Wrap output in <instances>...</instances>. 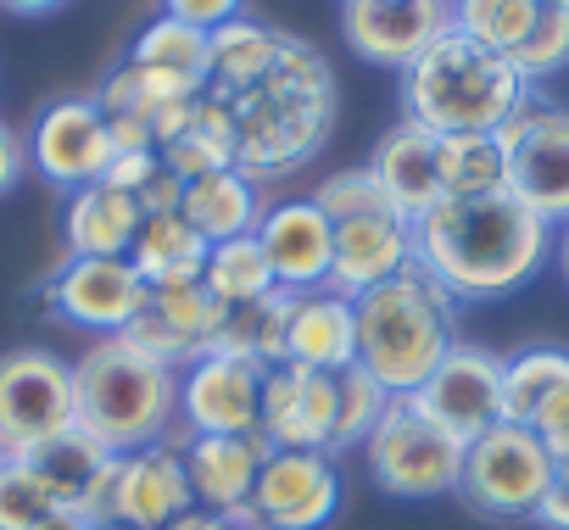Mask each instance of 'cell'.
<instances>
[{
	"label": "cell",
	"instance_id": "1",
	"mask_svg": "<svg viewBox=\"0 0 569 530\" xmlns=\"http://www.w3.org/2000/svg\"><path fill=\"white\" fill-rule=\"evenodd\" d=\"M552 251V223L519 207L508 190L497 196H441L425 218H413V257L452 297H508L519 291Z\"/></svg>",
	"mask_w": 569,
	"mask_h": 530
},
{
	"label": "cell",
	"instance_id": "2",
	"mask_svg": "<svg viewBox=\"0 0 569 530\" xmlns=\"http://www.w3.org/2000/svg\"><path fill=\"white\" fill-rule=\"evenodd\" d=\"M234 112V168L257 184L273 173H291L308 162L330 123H336V73L319 46L284 34V51L273 73L240 96H229Z\"/></svg>",
	"mask_w": 569,
	"mask_h": 530
},
{
	"label": "cell",
	"instance_id": "3",
	"mask_svg": "<svg viewBox=\"0 0 569 530\" xmlns=\"http://www.w3.org/2000/svg\"><path fill=\"white\" fill-rule=\"evenodd\" d=\"M352 308H358V369L386 397H413L458 347V297L419 262L397 280L352 297Z\"/></svg>",
	"mask_w": 569,
	"mask_h": 530
},
{
	"label": "cell",
	"instance_id": "4",
	"mask_svg": "<svg viewBox=\"0 0 569 530\" xmlns=\"http://www.w3.org/2000/svg\"><path fill=\"white\" fill-rule=\"evenodd\" d=\"M73 408L90 441L129 458L179 430V369L157 363L123 336H101L73 363Z\"/></svg>",
	"mask_w": 569,
	"mask_h": 530
},
{
	"label": "cell",
	"instance_id": "5",
	"mask_svg": "<svg viewBox=\"0 0 569 530\" xmlns=\"http://www.w3.org/2000/svg\"><path fill=\"white\" fill-rule=\"evenodd\" d=\"M536 84L497 51H480L463 34H441L408 73H402V118L430 129L436 140L452 134H497Z\"/></svg>",
	"mask_w": 569,
	"mask_h": 530
},
{
	"label": "cell",
	"instance_id": "6",
	"mask_svg": "<svg viewBox=\"0 0 569 530\" xmlns=\"http://www.w3.org/2000/svg\"><path fill=\"white\" fill-rule=\"evenodd\" d=\"M369 474L391 497H447L463 480V441L441 430L413 397H391L363 441Z\"/></svg>",
	"mask_w": 569,
	"mask_h": 530
},
{
	"label": "cell",
	"instance_id": "7",
	"mask_svg": "<svg viewBox=\"0 0 569 530\" xmlns=\"http://www.w3.org/2000/svg\"><path fill=\"white\" fill-rule=\"evenodd\" d=\"M552 452L541 447V436L530 424H497L486 430L480 441L463 447V502L475 513H491V519H530L536 502L547 497L552 486Z\"/></svg>",
	"mask_w": 569,
	"mask_h": 530
},
{
	"label": "cell",
	"instance_id": "8",
	"mask_svg": "<svg viewBox=\"0 0 569 530\" xmlns=\"http://www.w3.org/2000/svg\"><path fill=\"white\" fill-rule=\"evenodd\" d=\"M497 140L508 151V196L547 223H569V107L530 90Z\"/></svg>",
	"mask_w": 569,
	"mask_h": 530
},
{
	"label": "cell",
	"instance_id": "9",
	"mask_svg": "<svg viewBox=\"0 0 569 530\" xmlns=\"http://www.w3.org/2000/svg\"><path fill=\"white\" fill-rule=\"evenodd\" d=\"M79 424L73 408V363L46 347H18L0 358V452L29 458L51 436Z\"/></svg>",
	"mask_w": 569,
	"mask_h": 530
},
{
	"label": "cell",
	"instance_id": "10",
	"mask_svg": "<svg viewBox=\"0 0 569 530\" xmlns=\"http://www.w3.org/2000/svg\"><path fill=\"white\" fill-rule=\"evenodd\" d=\"M46 302L57 319L101 341V336H123L146 313L151 286L134 274L129 257H68L46 280Z\"/></svg>",
	"mask_w": 569,
	"mask_h": 530
},
{
	"label": "cell",
	"instance_id": "11",
	"mask_svg": "<svg viewBox=\"0 0 569 530\" xmlns=\"http://www.w3.org/2000/svg\"><path fill=\"white\" fill-rule=\"evenodd\" d=\"M262 363L201 352L179 369V430L190 436H257L262 430Z\"/></svg>",
	"mask_w": 569,
	"mask_h": 530
},
{
	"label": "cell",
	"instance_id": "12",
	"mask_svg": "<svg viewBox=\"0 0 569 530\" xmlns=\"http://www.w3.org/2000/svg\"><path fill=\"white\" fill-rule=\"evenodd\" d=\"M112 129L96 96H62L34 118V140H29V162L62 184V190H84L101 184L112 168Z\"/></svg>",
	"mask_w": 569,
	"mask_h": 530
},
{
	"label": "cell",
	"instance_id": "13",
	"mask_svg": "<svg viewBox=\"0 0 569 530\" xmlns=\"http://www.w3.org/2000/svg\"><path fill=\"white\" fill-rule=\"evenodd\" d=\"M413 402L469 447V441H480L486 430L502 424V358L458 341L447 352V363L413 391Z\"/></svg>",
	"mask_w": 569,
	"mask_h": 530
},
{
	"label": "cell",
	"instance_id": "14",
	"mask_svg": "<svg viewBox=\"0 0 569 530\" xmlns=\"http://www.w3.org/2000/svg\"><path fill=\"white\" fill-rule=\"evenodd\" d=\"M447 29V0H341V34L375 68L408 73Z\"/></svg>",
	"mask_w": 569,
	"mask_h": 530
},
{
	"label": "cell",
	"instance_id": "15",
	"mask_svg": "<svg viewBox=\"0 0 569 530\" xmlns=\"http://www.w3.org/2000/svg\"><path fill=\"white\" fill-rule=\"evenodd\" d=\"M184 436H190V430H173L168 441L118 458V486H112L107 524L168 530L179 513L196 508V497H190V474H184Z\"/></svg>",
	"mask_w": 569,
	"mask_h": 530
},
{
	"label": "cell",
	"instance_id": "16",
	"mask_svg": "<svg viewBox=\"0 0 569 530\" xmlns=\"http://www.w3.org/2000/svg\"><path fill=\"white\" fill-rule=\"evenodd\" d=\"M257 240H262V257L273 269V286L279 291H319L330 286V262H336V223L330 212L313 201V196H297V201H279L262 212L257 223Z\"/></svg>",
	"mask_w": 569,
	"mask_h": 530
},
{
	"label": "cell",
	"instance_id": "17",
	"mask_svg": "<svg viewBox=\"0 0 569 530\" xmlns=\"http://www.w3.org/2000/svg\"><path fill=\"white\" fill-rule=\"evenodd\" d=\"M223 319H229V308L201 280L196 286H162V291H151L146 313L123 330V341H134L140 352H151L168 369H190L201 352H212Z\"/></svg>",
	"mask_w": 569,
	"mask_h": 530
},
{
	"label": "cell",
	"instance_id": "18",
	"mask_svg": "<svg viewBox=\"0 0 569 530\" xmlns=\"http://www.w3.org/2000/svg\"><path fill=\"white\" fill-rule=\"evenodd\" d=\"M257 513L268 530H319L341 508V474L330 452H268L257 474Z\"/></svg>",
	"mask_w": 569,
	"mask_h": 530
},
{
	"label": "cell",
	"instance_id": "19",
	"mask_svg": "<svg viewBox=\"0 0 569 530\" xmlns=\"http://www.w3.org/2000/svg\"><path fill=\"white\" fill-rule=\"evenodd\" d=\"M262 436L273 452H330L336 436V374L279 363L262 380Z\"/></svg>",
	"mask_w": 569,
	"mask_h": 530
},
{
	"label": "cell",
	"instance_id": "20",
	"mask_svg": "<svg viewBox=\"0 0 569 530\" xmlns=\"http://www.w3.org/2000/svg\"><path fill=\"white\" fill-rule=\"evenodd\" d=\"M23 463H29L34 480L46 486L51 508H73V513L96 519V530L107 524L112 486H118V452H107L101 441H90V436L73 424L68 436H51L46 447H34Z\"/></svg>",
	"mask_w": 569,
	"mask_h": 530
},
{
	"label": "cell",
	"instance_id": "21",
	"mask_svg": "<svg viewBox=\"0 0 569 530\" xmlns=\"http://www.w3.org/2000/svg\"><path fill=\"white\" fill-rule=\"evenodd\" d=\"M413 223L386 207V212H363L336 223V262H330V286L341 297H363L386 280H397L402 269H413Z\"/></svg>",
	"mask_w": 569,
	"mask_h": 530
},
{
	"label": "cell",
	"instance_id": "22",
	"mask_svg": "<svg viewBox=\"0 0 569 530\" xmlns=\"http://www.w3.org/2000/svg\"><path fill=\"white\" fill-rule=\"evenodd\" d=\"M268 436H184V474H190V497L207 513L234 519L240 508H251L257 497V474L268 463Z\"/></svg>",
	"mask_w": 569,
	"mask_h": 530
},
{
	"label": "cell",
	"instance_id": "23",
	"mask_svg": "<svg viewBox=\"0 0 569 530\" xmlns=\"http://www.w3.org/2000/svg\"><path fill=\"white\" fill-rule=\"evenodd\" d=\"M284 363H302L319 374H341L358 363V308L336 286L291 297V319H284Z\"/></svg>",
	"mask_w": 569,
	"mask_h": 530
},
{
	"label": "cell",
	"instance_id": "24",
	"mask_svg": "<svg viewBox=\"0 0 569 530\" xmlns=\"http://www.w3.org/2000/svg\"><path fill=\"white\" fill-rule=\"evenodd\" d=\"M369 173L380 179L386 201L413 223V218H425L441 201V140L402 118V123H391L380 134V146L369 157Z\"/></svg>",
	"mask_w": 569,
	"mask_h": 530
},
{
	"label": "cell",
	"instance_id": "25",
	"mask_svg": "<svg viewBox=\"0 0 569 530\" xmlns=\"http://www.w3.org/2000/svg\"><path fill=\"white\" fill-rule=\"evenodd\" d=\"M140 223H146V212L134 196H123L112 184H84L68 196V212H62L68 257H129Z\"/></svg>",
	"mask_w": 569,
	"mask_h": 530
},
{
	"label": "cell",
	"instance_id": "26",
	"mask_svg": "<svg viewBox=\"0 0 569 530\" xmlns=\"http://www.w3.org/2000/svg\"><path fill=\"white\" fill-rule=\"evenodd\" d=\"M207 257H212V240H207L184 212H157V218H146L140 234H134V251H129L134 274H140L151 291H162V286H196V280L207 274Z\"/></svg>",
	"mask_w": 569,
	"mask_h": 530
},
{
	"label": "cell",
	"instance_id": "27",
	"mask_svg": "<svg viewBox=\"0 0 569 530\" xmlns=\"http://www.w3.org/2000/svg\"><path fill=\"white\" fill-rule=\"evenodd\" d=\"M262 196L257 184L240 173V168H218L196 184H184V218L218 246V240H234V234H257L262 223Z\"/></svg>",
	"mask_w": 569,
	"mask_h": 530
},
{
	"label": "cell",
	"instance_id": "28",
	"mask_svg": "<svg viewBox=\"0 0 569 530\" xmlns=\"http://www.w3.org/2000/svg\"><path fill=\"white\" fill-rule=\"evenodd\" d=\"M284 51V34L257 23V18H234L223 29H212V68H207V84L223 90V96H240L251 84H262L273 73Z\"/></svg>",
	"mask_w": 569,
	"mask_h": 530
},
{
	"label": "cell",
	"instance_id": "29",
	"mask_svg": "<svg viewBox=\"0 0 569 530\" xmlns=\"http://www.w3.org/2000/svg\"><path fill=\"white\" fill-rule=\"evenodd\" d=\"M284 319H291V291H268V297H257L246 308H229L212 352H229V358L279 369L284 363Z\"/></svg>",
	"mask_w": 569,
	"mask_h": 530
},
{
	"label": "cell",
	"instance_id": "30",
	"mask_svg": "<svg viewBox=\"0 0 569 530\" xmlns=\"http://www.w3.org/2000/svg\"><path fill=\"white\" fill-rule=\"evenodd\" d=\"M569 391V352L563 347H525L519 358H502V419L536 424V413Z\"/></svg>",
	"mask_w": 569,
	"mask_h": 530
},
{
	"label": "cell",
	"instance_id": "31",
	"mask_svg": "<svg viewBox=\"0 0 569 530\" xmlns=\"http://www.w3.org/2000/svg\"><path fill=\"white\" fill-rule=\"evenodd\" d=\"M447 18H452V34L475 40L480 51L513 57L541 18V0H447Z\"/></svg>",
	"mask_w": 569,
	"mask_h": 530
},
{
	"label": "cell",
	"instance_id": "32",
	"mask_svg": "<svg viewBox=\"0 0 569 530\" xmlns=\"http://www.w3.org/2000/svg\"><path fill=\"white\" fill-rule=\"evenodd\" d=\"M134 68H157V73H179V79H196L207 84V68H212V34L207 29H190L179 18H151L140 34H134V51H129Z\"/></svg>",
	"mask_w": 569,
	"mask_h": 530
},
{
	"label": "cell",
	"instance_id": "33",
	"mask_svg": "<svg viewBox=\"0 0 569 530\" xmlns=\"http://www.w3.org/2000/svg\"><path fill=\"white\" fill-rule=\"evenodd\" d=\"M508 190V151L497 134H452L441 140V196L475 201Z\"/></svg>",
	"mask_w": 569,
	"mask_h": 530
},
{
	"label": "cell",
	"instance_id": "34",
	"mask_svg": "<svg viewBox=\"0 0 569 530\" xmlns=\"http://www.w3.org/2000/svg\"><path fill=\"white\" fill-rule=\"evenodd\" d=\"M201 286H207V291H212L223 308H246V302H257V297L279 291L257 234L218 240V246H212V257H207V274H201Z\"/></svg>",
	"mask_w": 569,
	"mask_h": 530
},
{
	"label": "cell",
	"instance_id": "35",
	"mask_svg": "<svg viewBox=\"0 0 569 530\" xmlns=\"http://www.w3.org/2000/svg\"><path fill=\"white\" fill-rule=\"evenodd\" d=\"M386 391L352 363V369H341L336 374V436H330V458L341 452V447H358V441H369V430L380 424V413H386Z\"/></svg>",
	"mask_w": 569,
	"mask_h": 530
},
{
	"label": "cell",
	"instance_id": "36",
	"mask_svg": "<svg viewBox=\"0 0 569 530\" xmlns=\"http://www.w3.org/2000/svg\"><path fill=\"white\" fill-rule=\"evenodd\" d=\"M508 62L519 68V79H525V84L563 73V68H569V12H552V7H541V18H536L530 40H525V46H519Z\"/></svg>",
	"mask_w": 569,
	"mask_h": 530
},
{
	"label": "cell",
	"instance_id": "37",
	"mask_svg": "<svg viewBox=\"0 0 569 530\" xmlns=\"http://www.w3.org/2000/svg\"><path fill=\"white\" fill-rule=\"evenodd\" d=\"M46 513H51V497L34 480V469L23 458H7L0 463V530H34Z\"/></svg>",
	"mask_w": 569,
	"mask_h": 530
},
{
	"label": "cell",
	"instance_id": "38",
	"mask_svg": "<svg viewBox=\"0 0 569 530\" xmlns=\"http://www.w3.org/2000/svg\"><path fill=\"white\" fill-rule=\"evenodd\" d=\"M313 201L330 212V223H347V218H363V212H386L391 207L386 190H380V179L369 173V162L363 168H347V173H330L313 190Z\"/></svg>",
	"mask_w": 569,
	"mask_h": 530
},
{
	"label": "cell",
	"instance_id": "39",
	"mask_svg": "<svg viewBox=\"0 0 569 530\" xmlns=\"http://www.w3.org/2000/svg\"><path fill=\"white\" fill-rule=\"evenodd\" d=\"M157 157H162V168H173L184 184H196V179H207V173H218V168H234V157H229L212 134H201L196 123H190L173 146H162Z\"/></svg>",
	"mask_w": 569,
	"mask_h": 530
},
{
	"label": "cell",
	"instance_id": "40",
	"mask_svg": "<svg viewBox=\"0 0 569 530\" xmlns=\"http://www.w3.org/2000/svg\"><path fill=\"white\" fill-rule=\"evenodd\" d=\"M162 12L168 18H179V23H190V29H223V23H234L240 12H246V0H162Z\"/></svg>",
	"mask_w": 569,
	"mask_h": 530
},
{
	"label": "cell",
	"instance_id": "41",
	"mask_svg": "<svg viewBox=\"0 0 569 530\" xmlns=\"http://www.w3.org/2000/svg\"><path fill=\"white\" fill-rule=\"evenodd\" d=\"M157 168H162V157H157V151H118L101 184H112V190H123V196H140V190L151 184V173H157Z\"/></svg>",
	"mask_w": 569,
	"mask_h": 530
},
{
	"label": "cell",
	"instance_id": "42",
	"mask_svg": "<svg viewBox=\"0 0 569 530\" xmlns=\"http://www.w3.org/2000/svg\"><path fill=\"white\" fill-rule=\"evenodd\" d=\"M530 430L541 436V447L552 452V463H569V391H558V397L536 413Z\"/></svg>",
	"mask_w": 569,
	"mask_h": 530
},
{
	"label": "cell",
	"instance_id": "43",
	"mask_svg": "<svg viewBox=\"0 0 569 530\" xmlns=\"http://www.w3.org/2000/svg\"><path fill=\"white\" fill-rule=\"evenodd\" d=\"M134 201H140V212H146V218H157V212H184V179H179L173 168H157V173H151V184H146Z\"/></svg>",
	"mask_w": 569,
	"mask_h": 530
},
{
	"label": "cell",
	"instance_id": "44",
	"mask_svg": "<svg viewBox=\"0 0 569 530\" xmlns=\"http://www.w3.org/2000/svg\"><path fill=\"white\" fill-rule=\"evenodd\" d=\"M536 524H547V530H569V463H558L552 469V486H547V497L536 502V513H530Z\"/></svg>",
	"mask_w": 569,
	"mask_h": 530
},
{
	"label": "cell",
	"instance_id": "45",
	"mask_svg": "<svg viewBox=\"0 0 569 530\" xmlns=\"http://www.w3.org/2000/svg\"><path fill=\"white\" fill-rule=\"evenodd\" d=\"M23 168H29V146L18 140L12 123H0V196H7V190L23 179Z\"/></svg>",
	"mask_w": 569,
	"mask_h": 530
},
{
	"label": "cell",
	"instance_id": "46",
	"mask_svg": "<svg viewBox=\"0 0 569 530\" xmlns=\"http://www.w3.org/2000/svg\"><path fill=\"white\" fill-rule=\"evenodd\" d=\"M168 530H234L223 513H207V508H190V513H179Z\"/></svg>",
	"mask_w": 569,
	"mask_h": 530
},
{
	"label": "cell",
	"instance_id": "47",
	"mask_svg": "<svg viewBox=\"0 0 569 530\" xmlns=\"http://www.w3.org/2000/svg\"><path fill=\"white\" fill-rule=\"evenodd\" d=\"M34 530H96V519H84V513H73V508H51Z\"/></svg>",
	"mask_w": 569,
	"mask_h": 530
},
{
	"label": "cell",
	"instance_id": "48",
	"mask_svg": "<svg viewBox=\"0 0 569 530\" xmlns=\"http://www.w3.org/2000/svg\"><path fill=\"white\" fill-rule=\"evenodd\" d=\"M7 12H18V18H46V12H57V7H68V0H0Z\"/></svg>",
	"mask_w": 569,
	"mask_h": 530
},
{
	"label": "cell",
	"instance_id": "49",
	"mask_svg": "<svg viewBox=\"0 0 569 530\" xmlns=\"http://www.w3.org/2000/svg\"><path fill=\"white\" fill-rule=\"evenodd\" d=\"M558 269H563V280H569V229H563V240H558Z\"/></svg>",
	"mask_w": 569,
	"mask_h": 530
},
{
	"label": "cell",
	"instance_id": "50",
	"mask_svg": "<svg viewBox=\"0 0 569 530\" xmlns=\"http://www.w3.org/2000/svg\"><path fill=\"white\" fill-rule=\"evenodd\" d=\"M541 7H552V12H569V0H541Z\"/></svg>",
	"mask_w": 569,
	"mask_h": 530
},
{
	"label": "cell",
	"instance_id": "51",
	"mask_svg": "<svg viewBox=\"0 0 569 530\" xmlns=\"http://www.w3.org/2000/svg\"><path fill=\"white\" fill-rule=\"evenodd\" d=\"M101 530H129V524H101Z\"/></svg>",
	"mask_w": 569,
	"mask_h": 530
},
{
	"label": "cell",
	"instance_id": "52",
	"mask_svg": "<svg viewBox=\"0 0 569 530\" xmlns=\"http://www.w3.org/2000/svg\"><path fill=\"white\" fill-rule=\"evenodd\" d=\"M0 463H7V452H0Z\"/></svg>",
	"mask_w": 569,
	"mask_h": 530
},
{
	"label": "cell",
	"instance_id": "53",
	"mask_svg": "<svg viewBox=\"0 0 569 530\" xmlns=\"http://www.w3.org/2000/svg\"><path fill=\"white\" fill-rule=\"evenodd\" d=\"M257 530H268V524H257Z\"/></svg>",
	"mask_w": 569,
	"mask_h": 530
}]
</instances>
